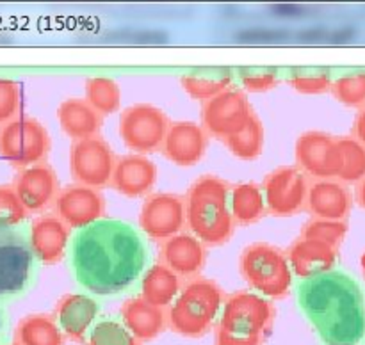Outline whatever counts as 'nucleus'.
<instances>
[{"instance_id": "1", "label": "nucleus", "mask_w": 365, "mask_h": 345, "mask_svg": "<svg viewBox=\"0 0 365 345\" xmlns=\"http://www.w3.org/2000/svg\"><path fill=\"white\" fill-rule=\"evenodd\" d=\"M148 253L141 235L120 219H103L71 237L70 265L78 285L95 295H118L143 277Z\"/></svg>"}, {"instance_id": "2", "label": "nucleus", "mask_w": 365, "mask_h": 345, "mask_svg": "<svg viewBox=\"0 0 365 345\" xmlns=\"http://www.w3.org/2000/svg\"><path fill=\"white\" fill-rule=\"evenodd\" d=\"M298 306L324 345H362L365 297L349 274L330 270L303 280L296 290Z\"/></svg>"}, {"instance_id": "3", "label": "nucleus", "mask_w": 365, "mask_h": 345, "mask_svg": "<svg viewBox=\"0 0 365 345\" xmlns=\"http://www.w3.org/2000/svg\"><path fill=\"white\" fill-rule=\"evenodd\" d=\"M230 185L212 174L192 181L185 194L187 226L205 245H221L234 233L230 212Z\"/></svg>"}, {"instance_id": "4", "label": "nucleus", "mask_w": 365, "mask_h": 345, "mask_svg": "<svg viewBox=\"0 0 365 345\" xmlns=\"http://www.w3.org/2000/svg\"><path fill=\"white\" fill-rule=\"evenodd\" d=\"M274 308L257 292L227 295L214 327V345H262L271 333Z\"/></svg>"}, {"instance_id": "5", "label": "nucleus", "mask_w": 365, "mask_h": 345, "mask_svg": "<svg viewBox=\"0 0 365 345\" xmlns=\"http://www.w3.org/2000/svg\"><path fill=\"white\" fill-rule=\"evenodd\" d=\"M225 294L220 285L207 277H192L168 309V326L185 338H202L216 327Z\"/></svg>"}, {"instance_id": "6", "label": "nucleus", "mask_w": 365, "mask_h": 345, "mask_svg": "<svg viewBox=\"0 0 365 345\" xmlns=\"http://www.w3.org/2000/svg\"><path fill=\"white\" fill-rule=\"evenodd\" d=\"M38 258L29 242V230L0 226V304L21 297L32 288L38 274Z\"/></svg>"}, {"instance_id": "7", "label": "nucleus", "mask_w": 365, "mask_h": 345, "mask_svg": "<svg viewBox=\"0 0 365 345\" xmlns=\"http://www.w3.org/2000/svg\"><path fill=\"white\" fill-rule=\"evenodd\" d=\"M239 270L246 283L266 299H282L292 287V269L287 255L267 242H255L242 249Z\"/></svg>"}, {"instance_id": "8", "label": "nucleus", "mask_w": 365, "mask_h": 345, "mask_svg": "<svg viewBox=\"0 0 365 345\" xmlns=\"http://www.w3.org/2000/svg\"><path fill=\"white\" fill-rule=\"evenodd\" d=\"M50 152V135L34 117L21 116L0 127V156L16 167L45 162Z\"/></svg>"}, {"instance_id": "9", "label": "nucleus", "mask_w": 365, "mask_h": 345, "mask_svg": "<svg viewBox=\"0 0 365 345\" xmlns=\"http://www.w3.org/2000/svg\"><path fill=\"white\" fill-rule=\"evenodd\" d=\"M170 117L152 103H135L127 107L120 116V137L128 149L138 155L153 153L163 148Z\"/></svg>"}, {"instance_id": "10", "label": "nucleus", "mask_w": 365, "mask_h": 345, "mask_svg": "<svg viewBox=\"0 0 365 345\" xmlns=\"http://www.w3.org/2000/svg\"><path fill=\"white\" fill-rule=\"evenodd\" d=\"M116 156L109 142L100 135L73 141L70 148V171L75 184L102 189L110 185Z\"/></svg>"}, {"instance_id": "11", "label": "nucleus", "mask_w": 365, "mask_h": 345, "mask_svg": "<svg viewBox=\"0 0 365 345\" xmlns=\"http://www.w3.org/2000/svg\"><path fill=\"white\" fill-rule=\"evenodd\" d=\"M309 180L298 166H282L262 181L266 208L274 217H291L302 212L309 196Z\"/></svg>"}, {"instance_id": "12", "label": "nucleus", "mask_w": 365, "mask_h": 345, "mask_svg": "<svg viewBox=\"0 0 365 345\" xmlns=\"http://www.w3.org/2000/svg\"><path fill=\"white\" fill-rule=\"evenodd\" d=\"M296 164L309 176L335 180L342 169V149L339 137L321 130L305 132L296 141Z\"/></svg>"}, {"instance_id": "13", "label": "nucleus", "mask_w": 365, "mask_h": 345, "mask_svg": "<svg viewBox=\"0 0 365 345\" xmlns=\"http://www.w3.org/2000/svg\"><path fill=\"white\" fill-rule=\"evenodd\" d=\"M187 224L185 198L173 192H152L139 210V226L153 240H168Z\"/></svg>"}, {"instance_id": "14", "label": "nucleus", "mask_w": 365, "mask_h": 345, "mask_svg": "<svg viewBox=\"0 0 365 345\" xmlns=\"http://www.w3.org/2000/svg\"><path fill=\"white\" fill-rule=\"evenodd\" d=\"M252 116L253 110L246 92L239 87H228L203 103L202 127L209 135L225 141L241 130Z\"/></svg>"}, {"instance_id": "15", "label": "nucleus", "mask_w": 365, "mask_h": 345, "mask_svg": "<svg viewBox=\"0 0 365 345\" xmlns=\"http://www.w3.org/2000/svg\"><path fill=\"white\" fill-rule=\"evenodd\" d=\"M53 208L64 224L78 231L106 217V199L98 189L73 184L61 189Z\"/></svg>"}, {"instance_id": "16", "label": "nucleus", "mask_w": 365, "mask_h": 345, "mask_svg": "<svg viewBox=\"0 0 365 345\" xmlns=\"http://www.w3.org/2000/svg\"><path fill=\"white\" fill-rule=\"evenodd\" d=\"M13 187L25 210L34 213L43 212L53 205L61 192L56 171L46 162L21 169Z\"/></svg>"}, {"instance_id": "17", "label": "nucleus", "mask_w": 365, "mask_h": 345, "mask_svg": "<svg viewBox=\"0 0 365 345\" xmlns=\"http://www.w3.org/2000/svg\"><path fill=\"white\" fill-rule=\"evenodd\" d=\"M100 306L86 294H64L57 301L53 319L59 324L64 336L75 344H84L93 326L98 322Z\"/></svg>"}, {"instance_id": "18", "label": "nucleus", "mask_w": 365, "mask_h": 345, "mask_svg": "<svg viewBox=\"0 0 365 345\" xmlns=\"http://www.w3.org/2000/svg\"><path fill=\"white\" fill-rule=\"evenodd\" d=\"M209 146V134L195 121H175L163 142V155L180 167H191L203 159Z\"/></svg>"}, {"instance_id": "19", "label": "nucleus", "mask_w": 365, "mask_h": 345, "mask_svg": "<svg viewBox=\"0 0 365 345\" xmlns=\"http://www.w3.org/2000/svg\"><path fill=\"white\" fill-rule=\"evenodd\" d=\"M71 228L57 216H41L29 226V242L39 263L53 265L66 255Z\"/></svg>"}, {"instance_id": "20", "label": "nucleus", "mask_w": 365, "mask_h": 345, "mask_svg": "<svg viewBox=\"0 0 365 345\" xmlns=\"http://www.w3.org/2000/svg\"><path fill=\"white\" fill-rule=\"evenodd\" d=\"M285 255H287L292 274L302 277L303 281L334 270L339 249L316 238L299 237L289 245Z\"/></svg>"}, {"instance_id": "21", "label": "nucleus", "mask_w": 365, "mask_h": 345, "mask_svg": "<svg viewBox=\"0 0 365 345\" xmlns=\"http://www.w3.org/2000/svg\"><path fill=\"white\" fill-rule=\"evenodd\" d=\"M157 184V166L145 155H123L116 160L110 187L127 198L152 194Z\"/></svg>"}, {"instance_id": "22", "label": "nucleus", "mask_w": 365, "mask_h": 345, "mask_svg": "<svg viewBox=\"0 0 365 345\" xmlns=\"http://www.w3.org/2000/svg\"><path fill=\"white\" fill-rule=\"evenodd\" d=\"M305 208L314 219L346 221L353 208V194L341 180H317L310 185Z\"/></svg>"}, {"instance_id": "23", "label": "nucleus", "mask_w": 365, "mask_h": 345, "mask_svg": "<svg viewBox=\"0 0 365 345\" xmlns=\"http://www.w3.org/2000/svg\"><path fill=\"white\" fill-rule=\"evenodd\" d=\"M160 262L180 277H196L207 262L205 244L192 233L182 231L160 244Z\"/></svg>"}, {"instance_id": "24", "label": "nucleus", "mask_w": 365, "mask_h": 345, "mask_svg": "<svg viewBox=\"0 0 365 345\" xmlns=\"http://www.w3.org/2000/svg\"><path fill=\"white\" fill-rule=\"evenodd\" d=\"M121 322L139 341H150L168 327V312L139 297L127 299L120 309Z\"/></svg>"}, {"instance_id": "25", "label": "nucleus", "mask_w": 365, "mask_h": 345, "mask_svg": "<svg viewBox=\"0 0 365 345\" xmlns=\"http://www.w3.org/2000/svg\"><path fill=\"white\" fill-rule=\"evenodd\" d=\"M57 120L64 134L73 141L96 137L102 130L103 116L84 98H68L57 107Z\"/></svg>"}, {"instance_id": "26", "label": "nucleus", "mask_w": 365, "mask_h": 345, "mask_svg": "<svg viewBox=\"0 0 365 345\" xmlns=\"http://www.w3.org/2000/svg\"><path fill=\"white\" fill-rule=\"evenodd\" d=\"M180 290V276L175 274L163 262L153 263L148 270H145L141 277V297L159 308L166 309L168 306L173 304Z\"/></svg>"}, {"instance_id": "27", "label": "nucleus", "mask_w": 365, "mask_h": 345, "mask_svg": "<svg viewBox=\"0 0 365 345\" xmlns=\"http://www.w3.org/2000/svg\"><path fill=\"white\" fill-rule=\"evenodd\" d=\"M64 338L57 320L45 313L24 317L14 329L18 345H64Z\"/></svg>"}, {"instance_id": "28", "label": "nucleus", "mask_w": 365, "mask_h": 345, "mask_svg": "<svg viewBox=\"0 0 365 345\" xmlns=\"http://www.w3.org/2000/svg\"><path fill=\"white\" fill-rule=\"evenodd\" d=\"M230 212L235 224L259 223L266 216V198H264L262 187L253 181L239 184L230 191Z\"/></svg>"}, {"instance_id": "29", "label": "nucleus", "mask_w": 365, "mask_h": 345, "mask_svg": "<svg viewBox=\"0 0 365 345\" xmlns=\"http://www.w3.org/2000/svg\"><path fill=\"white\" fill-rule=\"evenodd\" d=\"M232 77L230 70H223V68H214V70H196L191 73H185L180 77V84L184 91L187 92L191 98L200 100V102H209L214 96L221 95L232 87Z\"/></svg>"}, {"instance_id": "30", "label": "nucleus", "mask_w": 365, "mask_h": 345, "mask_svg": "<svg viewBox=\"0 0 365 345\" xmlns=\"http://www.w3.org/2000/svg\"><path fill=\"white\" fill-rule=\"evenodd\" d=\"M225 146L230 149L232 155L241 160L259 159L264 149V127L260 117L253 112L241 130L225 139Z\"/></svg>"}, {"instance_id": "31", "label": "nucleus", "mask_w": 365, "mask_h": 345, "mask_svg": "<svg viewBox=\"0 0 365 345\" xmlns=\"http://www.w3.org/2000/svg\"><path fill=\"white\" fill-rule=\"evenodd\" d=\"M84 100L98 114L109 116L121 105L120 85L110 77H89L84 84Z\"/></svg>"}, {"instance_id": "32", "label": "nucleus", "mask_w": 365, "mask_h": 345, "mask_svg": "<svg viewBox=\"0 0 365 345\" xmlns=\"http://www.w3.org/2000/svg\"><path fill=\"white\" fill-rule=\"evenodd\" d=\"M86 345H143L121 320L103 317L93 326Z\"/></svg>"}, {"instance_id": "33", "label": "nucleus", "mask_w": 365, "mask_h": 345, "mask_svg": "<svg viewBox=\"0 0 365 345\" xmlns=\"http://www.w3.org/2000/svg\"><path fill=\"white\" fill-rule=\"evenodd\" d=\"M342 149V169L339 180L342 184H359L365 176V146L353 135L339 137Z\"/></svg>"}, {"instance_id": "34", "label": "nucleus", "mask_w": 365, "mask_h": 345, "mask_svg": "<svg viewBox=\"0 0 365 345\" xmlns=\"http://www.w3.org/2000/svg\"><path fill=\"white\" fill-rule=\"evenodd\" d=\"M330 91L342 105L360 110L365 107V71L341 75L334 80Z\"/></svg>"}, {"instance_id": "35", "label": "nucleus", "mask_w": 365, "mask_h": 345, "mask_svg": "<svg viewBox=\"0 0 365 345\" xmlns=\"http://www.w3.org/2000/svg\"><path fill=\"white\" fill-rule=\"evenodd\" d=\"M287 82L294 91L302 95H323L331 89L334 78L327 70H292Z\"/></svg>"}, {"instance_id": "36", "label": "nucleus", "mask_w": 365, "mask_h": 345, "mask_svg": "<svg viewBox=\"0 0 365 345\" xmlns=\"http://www.w3.org/2000/svg\"><path fill=\"white\" fill-rule=\"evenodd\" d=\"M348 235V223L346 221H327V219H310L303 224L302 235L305 238H316V240L327 242L334 248H341L342 240Z\"/></svg>"}, {"instance_id": "37", "label": "nucleus", "mask_w": 365, "mask_h": 345, "mask_svg": "<svg viewBox=\"0 0 365 345\" xmlns=\"http://www.w3.org/2000/svg\"><path fill=\"white\" fill-rule=\"evenodd\" d=\"M27 213L13 185H0V226H21L27 219Z\"/></svg>"}, {"instance_id": "38", "label": "nucleus", "mask_w": 365, "mask_h": 345, "mask_svg": "<svg viewBox=\"0 0 365 345\" xmlns=\"http://www.w3.org/2000/svg\"><path fill=\"white\" fill-rule=\"evenodd\" d=\"M239 78L246 91L266 92L278 84L277 70L269 68H245L239 70Z\"/></svg>"}, {"instance_id": "39", "label": "nucleus", "mask_w": 365, "mask_h": 345, "mask_svg": "<svg viewBox=\"0 0 365 345\" xmlns=\"http://www.w3.org/2000/svg\"><path fill=\"white\" fill-rule=\"evenodd\" d=\"M20 112V85L9 78H0V124L16 120Z\"/></svg>"}, {"instance_id": "40", "label": "nucleus", "mask_w": 365, "mask_h": 345, "mask_svg": "<svg viewBox=\"0 0 365 345\" xmlns=\"http://www.w3.org/2000/svg\"><path fill=\"white\" fill-rule=\"evenodd\" d=\"M353 137L365 146V107L356 112L355 123H353Z\"/></svg>"}, {"instance_id": "41", "label": "nucleus", "mask_w": 365, "mask_h": 345, "mask_svg": "<svg viewBox=\"0 0 365 345\" xmlns=\"http://www.w3.org/2000/svg\"><path fill=\"white\" fill-rule=\"evenodd\" d=\"M7 338H9V317L0 304V345H6Z\"/></svg>"}, {"instance_id": "42", "label": "nucleus", "mask_w": 365, "mask_h": 345, "mask_svg": "<svg viewBox=\"0 0 365 345\" xmlns=\"http://www.w3.org/2000/svg\"><path fill=\"white\" fill-rule=\"evenodd\" d=\"M355 198H356V203H359L360 208L365 210V176L359 181V184H356Z\"/></svg>"}, {"instance_id": "43", "label": "nucleus", "mask_w": 365, "mask_h": 345, "mask_svg": "<svg viewBox=\"0 0 365 345\" xmlns=\"http://www.w3.org/2000/svg\"><path fill=\"white\" fill-rule=\"evenodd\" d=\"M360 267H362V272H364V277H365V251H364L362 258H360Z\"/></svg>"}, {"instance_id": "44", "label": "nucleus", "mask_w": 365, "mask_h": 345, "mask_svg": "<svg viewBox=\"0 0 365 345\" xmlns=\"http://www.w3.org/2000/svg\"><path fill=\"white\" fill-rule=\"evenodd\" d=\"M9 345H18V344H9Z\"/></svg>"}]
</instances>
